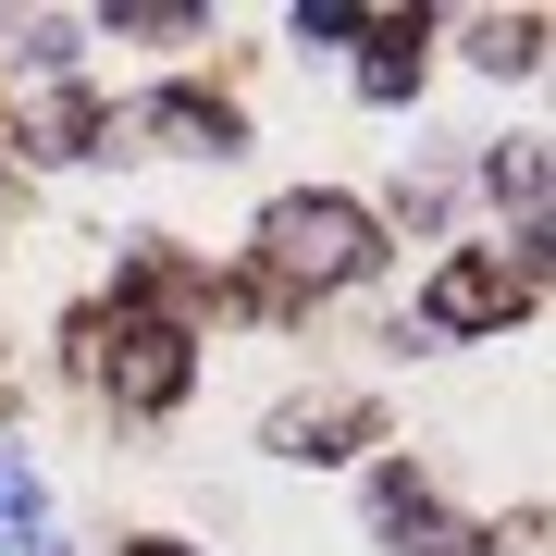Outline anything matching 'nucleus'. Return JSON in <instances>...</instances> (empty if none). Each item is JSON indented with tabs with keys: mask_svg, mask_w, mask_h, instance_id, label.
<instances>
[{
	"mask_svg": "<svg viewBox=\"0 0 556 556\" xmlns=\"http://www.w3.org/2000/svg\"><path fill=\"white\" fill-rule=\"evenodd\" d=\"M260 273H273V285H358V273H371V211H358V199H273Z\"/></svg>",
	"mask_w": 556,
	"mask_h": 556,
	"instance_id": "f257e3e1",
	"label": "nucleus"
},
{
	"mask_svg": "<svg viewBox=\"0 0 556 556\" xmlns=\"http://www.w3.org/2000/svg\"><path fill=\"white\" fill-rule=\"evenodd\" d=\"M112 383H124V408H174L186 396V334H161V321H137L112 358Z\"/></svg>",
	"mask_w": 556,
	"mask_h": 556,
	"instance_id": "f03ea898",
	"label": "nucleus"
},
{
	"mask_svg": "<svg viewBox=\"0 0 556 556\" xmlns=\"http://www.w3.org/2000/svg\"><path fill=\"white\" fill-rule=\"evenodd\" d=\"M519 309V273H495V260H457V273L433 285V321L445 334H470V321H507Z\"/></svg>",
	"mask_w": 556,
	"mask_h": 556,
	"instance_id": "7ed1b4c3",
	"label": "nucleus"
},
{
	"mask_svg": "<svg viewBox=\"0 0 556 556\" xmlns=\"http://www.w3.org/2000/svg\"><path fill=\"white\" fill-rule=\"evenodd\" d=\"M0 544H25V556H62V544L38 532V470H25V457H0Z\"/></svg>",
	"mask_w": 556,
	"mask_h": 556,
	"instance_id": "20e7f679",
	"label": "nucleus"
},
{
	"mask_svg": "<svg viewBox=\"0 0 556 556\" xmlns=\"http://www.w3.org/2000/svg\"><path fill=\"white\" fill-rule=\"evenodd\" d=\"M408 75H420V25H383V50H371V75H358V87H371V100H396Z\"/></svg>",
	"mask_w": 556,
	"mask_h": 556,
	"instance_id": "39448f33",
	"label": "nucleus"
},
{
	"mask_svg": "<svg viewBox=\"0 0 556 556\" xmlns=\"http://www.w3.org/2000/svg\"><path fill=\"white\" fill-rule=\"evenodd\" d=\"M137 556H186V544H137Z\"/></svg>",
	"mask_w": 556,
	"mask_h": 556,
	"instance_id": "423d86ee",
	"label": "nucleus"
}]
</instances>
